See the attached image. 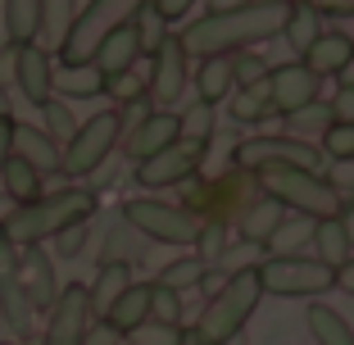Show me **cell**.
Returning a JSON list of instances; mask_svg holds the SVG:
<instances>
[{"mask_svg": "<svg viewBox=\"0 0 354 345\" xmlns=\"http://www.w3.org/2000/svg\"><path fill=\"white\" fill-rule=\"evenodd\" d=\"M0 118H14V95L5 82H0Z\"/></svg>", "mask_w": 354, "mask_h": 345, "instance_id": "11a10c76", "label": "cell"}, {"mask_svg": "<svg viewBox=\"0 0 354 345\" xmlns=\"http://www.w3.org/2000/svg\"><path fill=\"white\" fill-rule=\"evenodd\" d=\"M146 68L136 64V68H123V73H114V77H104V100L114 109H127V105H141L146 100Z\"/></svg>", "mask_w": 354, "mask_h": 345, "instance_id": "8d00e7d4", "label": "cell"}, {"mask_svg": "<svg viewBox=\"0 0 354 345\" xmlns=\"http://www.w3.org/2000/svg\"><path fill=\"white\" fill-rule=\"evenodd\" d=\"M0 345H23V341H14V336H0Z\"/></svg>", "mask_w": 354, "mask_h": 345, "instance_id": "94428289", "label": "cell"}, {"mask_svg": "<svg viewBox=\"0 0 354 345\" xmlns=\"http://www.w3.org/2000/svg\"><path fill=\"white\" fill-rule=\"evenodd\" d=\"M19 286L28 291V300H32V309L37 314H50V304L59 300V291H64V282L55 277V259H50V250H41V245H23V254H19Z\"/></svg>", "mask_w": 354, "mask_h": 345, "instance_id": "e0dca14e", "label": "cell"}, {"mask_svg": "<svg viewBox=\"0 0 354 345\" xmlns=\"http://www.w3.org/2000/svg\"><path fill=\"white\" fill-rule=\"evenodd\" d=\"M10 77L19 86V95L28 105L41 109L46 100L55 95V55L41 50V46H14V59H10Z\"/></svg>", "mask_w": 354, "mask_h": 345, "instance_id": "5bb4252c", "label": "cell"}, {"mask_svg": "<svg viewBox=\"0 0 354 345\" xmlns=\"http://www.w3.org/2000/svg\"><path fill=\"white\" fill-rule=\"evenodd\" d=\"M141 5H150V0H91V5H82L64 46L55 50V64H91L104 32H114L118 23H132Z\"/></svg>", "mask_w": 354, "mask_h": 345, "instance_id": "52a82bcc", "label": "cell"}, {"mask_svg": "<svg viewBox=\"0 0 354 345\" xmlns=\"http://www.w3.org/2000/svg\"><path fill=\"white\" fill-rule=\"evenodd\" d=\"M132 28H136V37H141V55H146V59L164 46V37H168V23H164V14H159L155 5H141L136 19H132Z\"/></svg>", "mask_w": 354, "mask_h": 345, "instance_id": "60d3db41", "label": "cell"}, {"mask_svg": "<svg viewBox=\"0 0 354 345\" xmlns=\"http://www.w3.org/2000/svg\"><path fill=\"white\" fill-rule=\"evenodd\" d=\"M141 59H146V55H141V37H136L132 23H118L114 32H104V41L95 46V55H91V64L104 77L123 73V68H136Z\"/></svg>", "mask_w": 354, "mask_h": 345, "instance_id": "ac0fdd59", "label": "cell"}, {"mask_svg": "<svg viewBox=\"0 0 354 345\" xmlns=\"http://www.w3.org/2000/svg\"><path fill=\"white\" fill-rule=\"evenodd\" d=\"M341 32H345V41L354 46V19H345V28H341Z\"/></svg>", "mask_w": 354, "mask_h": 345, "instance_id": "91938a15", "label": "cell"}, {"mask_svg": "<svg viewBox=\"0 0 354 345\" xmlns=\"http://www.w3.org/2000/svg\"><path fill=\"white\" fill-rule=\"evenodd\" d=\"M118 141H123V114H118L114 105H109V109H95L91 118H82V123H77L73 141L64 146L59 173H64V178H73V182L100 173L104 159L118 150Z\"/></svg>", "mask_w": 354, "mask_h": 345, "instance_id": "5b68a950", "label": "cell"}, {"mask_svg": "<svg viewBox=\"0 0 354 345\" xmlns=\"http://www.w3.org/2000/svg\"><path fill=\"white\" fill-rule=\"evenodd\" d=\"M14 155V118H0V168Z\"/></svg>", "mask_w": 354, "mask_h": 345, "instance_id": "816d5d0a", "label": "cell"}, {"mask_svg": "<svg viewBox=\"0 0 354 345\" xmlns=\"http://www.w3.org/2000/svg\"><path fill=\"white\" fill-rule=\"evenodd\" d=\"M37 5H41V37H37V46L55 55L77 19V0H37Z\"/></svg>", "mask_w": 354, "mask_h": 345, "instance_id": "f546056e", "label": "cell"}, {"mask_svg": "<svg viewBox=\"0 0 354 345\" xmlns=\"http://www.w3.org/2000/svg\"><path fill=\"white\" fill-rule=\"evenodd\" d=\"M291 14V0H254L241 10H223V14H200L196 23L177 32V41L187 50V59H209V55H236L250 50L259 41L281 37V23Z\"/></svg>", "mask_w": 354, "mask_h": 345, "instance_id": "6da1fadb", "label": "cell"}, {"mask_svg": "<svg viewBox=\"0 0 354 345\" xmlns=\"http://www.w3.org/2000/svg\"><path fill=\"white\" fill-rule=\"evenodd\" d=\"M55 95L68 105L95 100V95H104V73L95 64H55Z\"/></svg>", "mask_w": 354, "mask_h": 345, "instance_id": "44dd1931", "label": "cell"}, {"mask_svg": "<svg viewBox=\"0 0 354 345\" xmlns=\"http://www.w3.org/2000/svg\"><path fill=\"white\" fill-rule=\"evenodd\" d=\"M141 245H146V236L118 218L114 227L104 232V241H100V263H136L141 259Z\"/></svg>", "mask_w": 354, "mask_h": 345, "instance_id": "e575fe53", "label": "cell"}, {"mask_svg": "<svg viewBox=\"0 0 354 345\" xmlns=\"http://www.w3.org/2000/svg\"><path fill=\"white\" fill-rule=\"evenodd\" d=\"M263 295H281V300H309V295L336 291V268H327L313 254H268L254 263Z\"/></svg>", "mask_w": 354, "mask_h": 345, "instance_id": "8992f818", "label": "cell"}, {"mask_svg": "<svg viewBox=\"0 0 354 345\" xmlns=\"http://www.w3.org/2000/svg\"><path fill=\"white\" fill-rule=\"evenodd\" d=\"M41 191H46V178L28 159H19V155L5 159V168H0V196L10 200V205H32Z\"/></svg>", "mask_w": 354, "mask_h": 345, "instance_id": "4316f807", "label": "cell"}, {"mask_svg": "<svg viewBox=\"0 0 354 345\" xmlns=\"http://www.w3.org/2000/svg\"><path fill=\"white\" fill-rule=\"evenodd\" d=\"M227 236H232V223H223V218H200V227H196V250H200V259H205V263L223 259Z\"/></svg>", "mask_w": 354, "mask_h": 345, "instance_id": "b9f144b4", "label": "cell"}, {"mask_svg": "<svg viewBox=\"0 0 354 345\" xmlns=\"http://www.w3.org/2000/svg\"><path fill=\"white\" fill-rule=\"evenodd\" d=\"M127 345H187V327H182V323H155V318H146V323L127 336Z\"/></svg>", "mask_w": 354, "mask_h": 345, "instance_id": "ee69618b", "label": "cell"}, {"mask_svg": "<svg viewBox=\"0 0 354 345\" xmlns=\"http://www.w3.org/2000/svg\"><path fill=\"white\" fill-rule=\"evenodd\" d=\"M318 150L332 164H354V123H332L318 136Z\"/></svg>", "mask_w": 354, "mask_h": 345, "instance_id": "7bdbcfd3", "label": "cell"}, {"mask_svg": "<svg viewBox=\"0 0 354 345\" xmlns=\"http://www.w3.org/2000/svg\"><path fill=\"white\" fill-rule=\"evenodd\" d=\"M177 141H214V105H205V100H196V105H187L182 114H177Z\"/></svg>", "mask_w": 354, "mask_h": 345, "instance_id": "ab89813d", "label": "cell"}, {"mask_svg": "<svg viewBox=\"0 0 354 345\" xmlns=\"http://www.w3.org/2000/svg\"><path fill=\"white\" fill-rule=\"evenodd\" d=\"M332 123H336L332 105H318V100H313V105L295 109V114L286 118V136H300V141H313V146H318V136H323Z\"/></svg>", "mask_w": 354, "mask_h": 345, "instance_id": "f35d334b", "label": "cell"}, {"mask_svg": "<svg viewBox=\"0 0 354 345\" xmlns=\"http://www.w3.org/2000/svg\"><path fill=\"white\" fill-rule=\"evenodd\" d=\"M146 318H150V282H132V286H127V291L100 314V323L109 327L114 336H123V341H127V336L146 323Z\"/></svg>", "mask_w": 354, "mask_h": 345, "instance_id": "d6986e66", "label": "cell"}, {"mask_svg": "<svg viewBox=\"0 0 354 345\" xmlns=\"http://www.w3.org/2000/svg\"><path fill=\"white\" fill-rule=\"evenodd\" d=\"M259 196V182L254 173H241V168H227L223 178H200L187 182V200L182 209L196 214V218H223V223H236V214Z\"/></svg>", "mask_w": 354, "mask_h": 345, "instance_id": "ba28073f", "label": "cell"}, {"mask_svg": "<svg viewBox=\"0 0 354 345\" xmlns=\"http://www.w3.org/2000/svg\"><path fill=\"white\" fill-rule=\"evenodd\" d=\"M281 218H286V209H281L277 200H268V196L259 191V196H254L250 205L236 214V223H232V227H236V236H241V241H250V245H263V241L272 236V227H277Z\"/></svg>", "mask_w": 354, "mask_h": 345, "instance_id": "603a6c76", "label": "cell"}, {"mask_svg": "<svg viewBox=\"0 0 354 345\" xmlns=\"http://www.w3.org/2000/svg\"><path fill=\"white\" fill-rule=\"evenodd\" d=\"M350 59H354V46L345 41V32H327V28H323V37L300 55V64L309 68V73H318V77H336Z\"/></svg>", "mask_w": 354, "mask_h": 345, "instance_id": "7402d4cb", "label": "cell"}, {"mask_svg": "<svg viewBox=\"0 0 354 345\" xmlns=\"http://www.w3.org/2000/svg\"><path fill=\"white\" fill-rule=\"evenodd\" d=\"M300 5H309L318 19H354V0H300Z\"/></svg>", "mask_w": 354, "mask_h": 345, "instance_id": "c3c4849f", "label": "cell"}, {"mask_svg": "<svg viewBox=\"0 0 354 345\" xmlns=\"http://www.w3.org/2000/svg\"><path fill=\"white\" fill-rule=\"evenodd\" d=\"M268 68H272V64H268V59H259L254 50H236V55H232V77H236V86H254V82H263V77H268Z\"/></svg>", "mask_w": 354, "mask_h": 345, "instance_id": "f6af8a7d", "label": "cell"}, {"mask_svg": "<svg viewBox=\"0 0 354 345\" xmlns=\"http://www.w3.org/2000/svg\"><path fill=\"white\" fill-rule=\"evenodd\" d=\"M132 282H136V277H132V263H100V268H95V277L86 282V300H91L95 323H100V314H104V309H109V304H114Z\"/></svg>", "mask_w": 354, "mask_h": 345, "instance_id": "d4e9b609", "label": "cell"}, {"mask_svg": "<svg viewBox=\"0 0 354 345\" xmlns=\"http://www.w3.org/2000/svg\"><path fill=\"white\" fill-rule=\"evenodd\" d=\"M146 82H150L146 86L150 109H173L177 100H182V91H187V82H191V59H187V50H182V41H177V32H168L164 46L146 59Z\"/></svg>", "mask_w": 354, "mask_h": 345, "instance_id": "7c38bea8", "label": "cell"}, {"mask_svg": "<svg viewBox=\"0 0 354 345\" xmlns=\"http://www.w3.org/2000/svg\"><path fill=\"white\" fill-rule=\"evenodd\" d=\"M241 5H254V0H209V14H223V10H241Z\"/></svg>", "mask_w": 354, "mask_h": 345, "instance_id": "db71d44e", "label": "cell"}, {"mask_svg": "<svg viewBox=\"0 0 354 345\" xmlns=\"http://www.w3.org/2000/svg\"><path fill=\"white\" fill-rule=\"evenodd\" d=\"M10 209H14V205H10V200H5V196H0V223L10 218Z\"/></svg>", "mask_w": 354, "mask_h": 345, "instance_id": "680465c9", "label": "cell"}, {"mask_svg": "<svg viewBox=\"0 0 354 345\" xmlns=\"http://www.w3.org/2000/svg\"><path fill=\"white\" fill-rule=\"evenodd\" d=\"M150 5L164 14V23H177V19H187V14H191V5H196V0H150Z\"/></svg>", "mask_w": 354, "mask_h": 345, "instance_id": "f907efd6", "label": "cell"}, {"mask_svg": "<svg viewBox=\"0 0 354 345\" xmlns=\"http://www.w3.org/2000/svg\"><path fill=\"white\" fill-rule=\"evenodd\" d=\"M0 19H5V41L10 46H32L41 37V5L37 0H5Z\"/></svg>", "mask_w": 354, "mask_h": 345, "instance_id": "83f0119b", "label": "cell"}, {"mask_svg": "<svg viewBox=\"0 0 354 345\" xmlns=\"http://www.w3.org/2000/svg\"><path fill=\"white\" fill-rule=\"evenodd\" d=\"M332 118L336 123H354V86H341L332 95Z\"/></svg>", "mask_w": 354, "mask_h": 345, "instance_id": "681fc988", "label": "cell"}, {"mask_svg": "<svg viewBox=\"0 0 354 345\" xmlns=\"http://www.w3.org/2000/svg\"><path fill=\"white\" fill-rule=\"evenodd\" d=\"M304 323H309V336H313L318 345H354V327L345 323L341 314H336L332 304H323V300L309 304Z\"/></svg>", "mask_w": 354, "mask_h": 345, "instance_id": "4dcf8cb0", "label": "cell"}, {"mask_svg": "<svg viewBox=\"0 0 354 345\" xmlns=\"http://www.w3.org/2000/svg\"><path fill=\"white\" fill-rule=\"evenodd\" d=\"M50 245H55V254H59V259H77V254L86 250V223H77V227H64L59 236H50Z\"/></svg>", "mask_w": 354, "mask_h": 345, "instance_id": "7dc6e473", "label": "cell"}, {"mask_svg": "<svg viewBox=\"0 0 354 345\" xmlns=\"http://www.w3.org/2000/svg\"><path fill=\"white\" fill-rule=\"evenodd\" d=\"M177 109H150L146 118H136L132 127H123V141H118V150H123L132 164H141V159L159 155L164 146H173L177 141Z\"/></svg>", "mask_w": 354, "mask_h": 345, "instance_id": "2e32d148", "label": "cell"}, {"mask_svg": "<svg viewBox=\"0 0 354 345\" xmlns=\"http://www.w3.org/2000/svg\"><path fill=\"white\" fill-rule=\"evenodd\" d=\"M191 82H196L205 105H223L232 95V86H236V77H232V55H209V59H200V68H191Z\"/></svg>", "mask_w": 354, "mask_h": 345, "instance_id": "484cf974", "label": "cell"}, {"mask_svg": "<svg viewBox=\"0 0 354 345\" xmlns=\"http://www.w3.org/2000/svg\"><path fill=\"white\" fill-rule=\"evenodd\" d=\"M263 164H295V168H309V173H327L323 168V150L313 141H300V136H250V141H236L232 150V168L241 173H259Z\"/></svg>", "mask_w": 354, "mask_h": 345, "instance_id": "30bf717a", "label": "cell"}, {"mask_svg": "<svg viewBox=\"0 0 354 345\" xmlns=\"http://www.w3.org/2000/svg\"><path fill=\"white\" fill-rule=\"evenodd\" d=\"M259 300H263L259 272L254 268L227 272V282L209 295V304L200 309L196 327H187V345H227L232 336H241V327L250 323Z\"/></svg>", "mask_w": 354, "mask_h": 345, "instance_id": "277c9868", "label": "cell"}, {"mask_svg": "<svg viewBox=\"0 0 354 345\" xmlns=\"http://www.w3.org/2000/svg\"><path fill=\"white\" fill-rule=\"evenodd\" d=\"M205 272H209V263L200 259V254H182V259H173V263H164V268L155 272V286H168V291H191V286H200L205 282Z\"/></svg>", "mask_w": 354, "mask_h": 345, "instance_id": "d590c367", "label": "cell"}, {"mask_svg": "<svg viewBox=\"0 0 354 345\" xmlns=\"http://www.w3.org/2000/svg\"><path fill=\"white\" fill-rule=\"evenodd\" d=\"M0 323L10 327L14 341H28L37 327V309H32L28 291L19 286V277H0Z\"/></svg>", "mask_w": 354, "mask_h": 345, "instance_id": "cb8c5ba5", "label": "cell"}, {"mask_svg": "<svg viewBox=\"0 0 354 345\" xmlns=\"http://www.w3.org/2000/svg\"><path fill=\"white\" fill-rule=\"evenodd\" d=\"M118 218H123L127 227H136L146 241H159V245H196V227H200L196 214H187L182 205H168V200H159V196L123 200Z\"/></svg>", "mask_w": 354, "mask_h": 345, "instance_id": "9c48e42d", "label": "cell"}, {"mask_svg": "<svg viewBox=\"0 0 354 345\" xmlns=\"http://www.w3.org/2000/svg\"><path fill=\"white\" fill-rule=\"evenodd\" d=\"M341 223H345V236H350V250H354V205L341 214Z\"/></svg>", "mask_w": 354, "mask_h": 345, "instance_id": "9f6ffc18", "label": "cell"}, {"mask_svg": "<svg viewBox=\"0 0 354 345\" xmlns=\"http://www.w3.org/2000/svg\"><path fill=\"white\" fill-rule=\"evenodd\" d=\"M318 82H323V77L309 73V68H304L300 59L268 68V105H272V114L291 118L295 109L313 105V100H318Z\"/></svg>", "mask_w": 354, "mask_h": 345, "instance_id": "9a60e30c", "label": "cell"}, {"mask_svg": "<svg viewBox=\"0 0 354 345\" xmlns=\"http://www.w3.org/2000/svg\"><path fill=\"white\" fill-rule=\"evenodd\" d=\"M91 327H95V314H91V300H86V282H68L59 291V300L50 304V314H46L41 345H86Z\"/></svg>", "mask_w": 354, "mask_h": 345, "instance_id": "4fadbf2b", "label": "cell"}, {"mask_svg": "<svg viewBox=\"0 0 354 345\" xmlns=\"http://www.w3.org/2000/svg\"><path fill=\"white\" fill-rule=\"evenodd\" d=\"M150 318L155 323H182V295L150 282Z\"/></svg>", "mask_w": 354, "mask_h": 345, "instance_id": "bcb514c9", "label": "cell"}, {"mask_svg": "<svg viewBox=\"0 0 354 345\" xmlns=\"http://www.w3.org/2000/svg\"><path fill=\"white\" fill-rule=\"evenodd\" d=\"M227 100H232V105H227L232 123H263V118L272 114V105H268V77L254 82V86H232Z\"/></svg>", "mask_w": 354, "mask_h": 345, "instance_id": "d6a6232c", "label": "cell"}, {"mask_svg": "<svg viewBox=\"0 0 354 345\" xmlns=\"http://www.w3.org/2000/svg\"><path fill=\"white\" fill-rule=\"evenodd\" d=\"M336 82H341V86H354V59H350V64H345L341 73H336Z\"/></svg>", "mask_w": 354, "mask_h": 345, "instance_id": "6f0895ef", "label": "cell"}, {"mask_svg": "<svg viewBox=\"0 0 354 345\" xmlns=\"http://www.w3.org/2000/svg\"><path fill=\"white\" fill-rule=\"evenodd\" d=\"M100 209L91 187L82 182H68L59 191H41L32 205H14L10 218L0 223V232L14 241V245H46L50 236H59L64 227H77V223H91V214Z\"/></svg>", "mask_w": 354, "mask_h": 345, "instance_id": "7a4b0ae2", "label": "cell"}, {"mask_svg": "<svg viewBox=\"0 0 354 345\" xmlns=\"http://www.w3.org/2000/svg\"><path fill=\"white\" fill-rule=\"evenodd\" d=\"M205 155H209V141H173V146H164L159 155L132 164V182H136V187H146V191L187 187V182H196Z\"/></svg>", "mask_w": 354, "mask_h": 345, "instance_id": "8fae6325", "label": "cell"}, {"mask_svg": "<svg viewBox=\"0 0 354 345\" xmlns=\"http://www.w3.org/2000/svg\"><path fill=\"white\" fill-rule=\"evenodd\" d=\"M350 236H345V223L341 218H323L313 227V259H323L327 268H341L350 259Z\"/></svg>", "mask_w": 354, "mask_h": 345, "instance_id": "1f68e13d", "label": "cell"}, {"mask_svg": "<svg viewBox=\"0 0 354 345\" xmlns=\"http://www.w3.org/2000/svg\"><path fill=\"white\" fill-rule=\"evenodd\" d=\"M336 291H345V295H354V254L336 268Z\"/></svg>", "mask_w": 354, "mask_h": 345, "instance_id": "f5cc1de1", "label": "cell"}, {"mask_svg": "<svg viewBox=\"0 0 354 345\" xmlns=\"http://www.w3.org/2000/svg\"><path fill=\"white\" fill-rule=\"evenodd\" d=\"M313 227H318V223L304 218V214H286V218L272 227V236L263 241V250H268V254H309Z\"/></svg>", "mask_w": 354, "mask_h": 345, "instance_id": "f1b7e54d", "label": "cell"}, {"mask_svg": "<svg viewBox=\"0 0 354 345\" xmlns=\"http://www.w3.org/2000/svg\"><path fill=\"white\" fill-rule=\"evenodd\" d=\"M259 191L268 200H277L286 214H304V218L323 223V218H341L350 209V196H345L341 182H332L327 173H309V168L295 164H263L254 173Z\"/></svg>", "mask_w": 354, "mask_h": 345, "instance_id": "3957f363", "label": "cell"}, {"mask_svg": "<svg viewBox=\"0 0 354 345\" xmlns=\"http://www.w3.org/2000/svg\"><path fill=\"white\" fill-rule=\"evenodd\" d=\"M77 123H82V118L73 114V105H68V100H59V95H50V100H46L41 105V132L50 136L55 146H68V141H73V132H77Z\"/></svg>", "mask_w": 354, "mask_h": 345, "instance_id": "74e56055", "label": "cell"}, {"mask_svg": "<svg viewBox=\"0 0 354 345\" xmlns=\"http://www.w3.org/2000/svg\"><path fill=\"white\" fill-rule=\"evenodd\" d=\"M14 155L28 159L41 178H55V173H59V155H64V150L55 146L37 123H19V118H14Z\"/></svg>", "mask_w": 354, "mask_h": 345, "instance_id": "ffe728a7", "label": "cell"}, {"mask_svg": "<svg viewBox=\"0 0 354 345\" xmlns=\"http://www.w3.org/2000/svg\"><path fill=\"white\" fill-rule=\"evenodd\" d=\"M281 37H286V46H291L295 55H304L318 37H323V19H318L309 5L291 0V14H286V23H281Z\"/></svg>", "mask_w": 354, "mask_h": 345, "instance_id": "836d02e7", "label": "cell"}]
</instances>
